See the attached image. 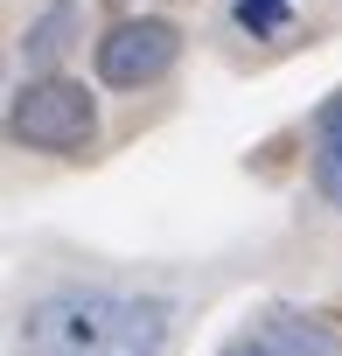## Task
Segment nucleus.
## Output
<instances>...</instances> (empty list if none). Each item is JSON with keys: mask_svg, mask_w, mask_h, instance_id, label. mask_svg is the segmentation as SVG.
<instances>
[{"mask_svg": "<svg viewBox=\"0 0 342 356\" xmlns=\"http://www.w3.org/2000/svg\"><path fill=\"white\" fill-rule=\"evenodd\" d=\"M314 182L342 210V91H328L321 112H314Z\"/></svg>", "mask_w": 342, "mask_h": 356, "instance_id": "39448f33", "label": "nucleus"}, {"mask_svg": "<svg viewBox=\"0 0 342 356\" xmlns=\"http://www.w3.org/2000/svg\"><path fill=\"white\" fill-rule=\"evenodd\" d=\"M231 15H238L245 35H279V29H286V0H238Z\"/></svg>", "mask_w": 342, "mask_h": 356, "instance_id": "0eeeda50", "label": "nucleus"}, {"mask_svg": "<svg viewBox=\"0 0 342 356\" xmlns=\"http://www.w3.org/2000/svg\"><path fill=\"white\" fill-rule=\"evenodd\" d=\"M70 42H77V0H56V8H42V15L22 29V56H28L35 70H49Z\"/></svg>", "mask_w": 342, "mask_h": 356, "instance_id": "423d86ee", "label": "nucleus"}, {"mask_svg": "<svg viewBox=\"0 0 342 356\" xmlns=\"http://www.w3.org/2000/svg\"><path fill=\"white\" fill-rule=\"evenodd\" d=\"M217 356H286V349H279V342H272V335H266V328L252 321V328H238V335H231V342H224Z\"/></svg>", "mask_w": 342, "mask_h": 356, "instance_id": "6e6552de", "label": "nucleus"}, {"mask_svg": "<svg viewBox=\"0 0 342 356\" xmlns=\"http://www.w3.org/2000/svg\"><path fill=\"white\" fill-rule=\"evenodd\" d=\"M175 56H182V29H175V22H161V15H133V22L105 29L98 49H91L98 84H112V91L161 84L168 70H175Z\"/></svg>", "mask_w": 342, "mask_h": 356, "instance_id": "7ed1b4c3", "label": "nucleus"}, {"mask_svg": "<svg viewBox=\"0 0 342 356\" xmlns=\"http://www.w3.org/2000/svg\"><path fill=\"white\" fill-rule=\"evenodd\" d=\"M259 328H266L286 356H342V335H335L328 321L300 314V307H266V314H259Z\"/></svg>", "mask_w": 342, "mask_h": 356, "instance_id": "20e7f679", "label": "nucleus"}, {"mask_svg": "<svg viewBox=\"0 0 342 356\" xmlns=\"http://www.w3.org/2000/svg\"><path fill=\"white\" fill-rule=\"evenodd\" d=\"M8 133L35 154H84L98 140V105L77 77H28L8 105Z\"/></svg>", "mask_w": 342, "mask_h": 356, "instance_id": "f03ea898", "label": "nucleus"}, {"mask_svg": "<svg viewBox=\"0 0 342 356\" xmlns=\"http://www.w3.org/2000/svg\"><path fill=\"white\" fill-rule=\"evenodd\" d=\"M175 307L154 293L63 286L22 314V356H161Z\"/></svg>", "mask_w": 342, "mask_h": 356, "instance_id": "f257e3e1", "label": "nucleus"}]
</instances>
